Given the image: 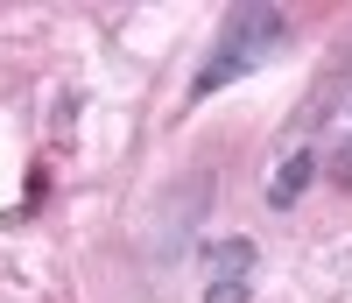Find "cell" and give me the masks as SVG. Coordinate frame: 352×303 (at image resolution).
Instances as JSON below:
<instances>
[{
    "mask_svg": "<svg viewBox=\"0 0 352 303\" xmlns=\"http://www.w3.org/2000/svg\"><path fill=\"white\" fill-rule=\"evenodd\" d=\"M282 50H289L282 8H232L226 28H219V43H212V56H204L197 78H190V99H212L219 85L247 78V71H261V64H275Z\"/></svg>",
    "mask_w": 352,
    "mask_h": 303,
    "instance_id": "6da1fadb",
    "label": "cell"
},
{
    "mask_svg": "<svg viewBox=\"0 0 352 303\" xmlns=\"http://www.w3.org/2000/svg\"><path fill=\"white\" fill-rule=\"evenodd\" d=\"M310 176H317V156H289V163L275 169V184H268V205H275V211H289V205L310 191Z\"/></svg>",
    "mask_w": 352,
    "mask_h": 303,
    "instance_id": "7a4b0ae2",
    "label": "cell"
},
{
    "mask_svg": "<svg viewBox=\"0 0 352 303\" xmlns=\"http://www.w3.org/2000/svg\"><path fill=\"white\" fill-rule=\"evenodd\" d=\"M204 261H212V282H247L254 240H219V247H204Z\"/></svg>",
    "mask_w": 352,
    "mask_h": 303,
    "instance_id": "3957f363",
    "label": "cell"
},
{
    "mask_svg": "<svg viewBox=\"0 0 352 303\" xmlns=\"http://www.w3.org/2000/svg\"><path fill=\"white\" fill-rule=\"evenodd\" d=\"M204 303H247V282H204Z\"/></svg>",
    "mask_w": 352,
    "mask_h": 303,
    "instance_id": "277c9868",
    "label": "cell"
},
{
    "mask_svg": "<svg viewBox=\"0 0 352 303\" xmlns=\"http://www.w3.org/2000/svg\"><path fill=\"white\" fill-rule=\"evenodd\" d=\"M338 176H352V163H338Z\"/></svg>",
    "mask_w": 352,
    "mask_h": 303,
    "instance_id": "5b68a950",
    "label": "cell"
}]
</instances>
